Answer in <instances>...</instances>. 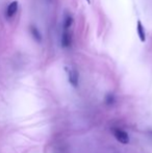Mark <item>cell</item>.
Returning a JSON list of instances; mask_svg holds the SVG:
<instances>
[{
    "label": "cell",
    "instance_id": "7a4b0ae2",
    "mask_svg": "<svg viewBox=\"0 0 152 153\" xmlns=\"http://www.w3.org/2000/svg\"><path fill=\"white\" fill-rule=\"evenodd\" d=\"M68 76H69V82L73 87H77L78 85V73L75 69H70L68 72Z\"/></svg>",
    "mask_w": 152,
    "mask_h": 153
},
{
    "label": "cell",
    "instance_id": "6da1fadb",
    "mask_svg": "<svg viewBox=\"0 0 152 153\" xmlns=\"http://www.w3.org/2000/svg\"><path fill=\"white\" fill-rule=\"evenodd\" d=\"M113 133H114V135H115L116 139H117V141H119L120 143L124 144V145L128 144V142H129V137H128L127 132L124 131L123 129L115 128L114 130H113Z\"/></svg>",
    "mask_w": 152,
    "mask_h": 153
},
{
    "label": "cell",
    "instance_id": "8992f818",
    "mask_svg": "<svg viewBox=\"0 0 152 153\" xmlns=\"http://www.w3.org/2000/svg\"><path fill=\"white\" fill-rule=\"evenodd\" d=\"M30 32H31V34H33V39H35L36 41H38V42H41V40H42V36H41L40 31L38 30L37 27L30 26Z\"/></svg>",
    "mask_w": 152,
    "mask_h": 153
},
{
    "label": "cell",
    "instance_id": "5b68a950",
    "mask_svg": "<svg viewBox=\"0 0 152 153\" xmlns=\"http://www.w3.org/2000/svg\"><path fill=\"white\" fill-rule=\"evenodd\" d=\"M136 31H138L139 38L142 42H145L146 41V32H145V28L143 26L142 22L141 21H138V26H136Z\"/></svg>",
    "mask_w": 152,
    "mask_h": 153
},
{
    "label": "cell",
    "instance_id": "52a82bcc",
    "mask_svg": "<svg viewBox=\"0 0 152 153\" xmlns=\"http://www.w3.org/2000/svg\"><path fill=\"white\" fill-rule=\"evenodd\" d=\"M72 23H73V18L69 15V16L66 17L65 21H64V28L67 30L68 28H70V26L72 25Z\"/></svg>",
    "mask_w": 152,
    "mask_h": 153
},
{
    "label": "cell",
    "instance_id": "277c9868",
    "mask_svg": "<svg viewBox=\"0 0 152 153\" xmlns=\"http://www.w3.org/2000/svg\"><path fill=\"white\" fill-rule=\"evenodd\" d=\"M18 10V1H13L10 5L7 6L6 10V16L7 17H13Z\"/></svg>",
    "mask_w": 152,
    "mask_h": 153
},
{
    "label": "cell",
    "instance_id": "3957f363",
    "mask_svg": "<svg viewBox=\"0 0 152 153\" xmlns=\"http://www.w3.org/2000/svg\"><path fill=\"white\" fill-rule=\"evenodd\" d=\"M62 46L68 48V47L71 46V34L69 33L68 30H65L63 32V36H62Z\"/></svg>",
    "mask_w": 152,
    "mask_h": 153
}]
</instances>
